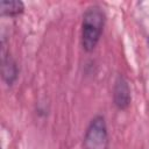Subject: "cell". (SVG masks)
Masks as SVG:
<instances>
[{"label":"cell","instance_id":"6da1fadb","mask_svg":"<svg viewBox=\"0 0 149 149\" xmlns=\"http://www.w3.org/2000/svg\"><path fill=\"white\" fill-rule=\"evenodd\" d=\"M106 22L104 9L98 5H92L83 14L80 26V44L84 51L91 52L100 41Z\"/></svg>","mask_w":149,"mask_h":149},{"label":"cell","instance_id":"7a4b0ae2","mask_svg":"<svg viewBox=\"0 0 149 149\" xmlns=\"http://www.w3.org/2000/svg\"><path fill=\"white\" fill-rule=\"evenodd\" d=\"M108 128L102 115H95L88 122L83 137V149H107Z\"/></svg>","mask_w":149,"mask_h":149},{"label":"cell","instance_id":"3957f363","mask_svg":"<svg viewBox=\"0 0 149 149\" xmlns=\"http://www.w3.org/2000/svg\"><path fill=\"white\" fill-rule=\"evenodd\" d=\"M132 102V93L128 80L119 74L113 85V104L119 111H126Z\"/></svg>","mask_w":149,"mask_h":149},{"label":"cell","instance_id":"277c9868","mask_svg":"<svg viewBox=\"0 0 149 149\" xmlns=\"http://www.w3.org/2000/svg\"><path fill=\"white\" fill-rule=\"evenodd\" d=\"M1 73H2V79L3 81L8 85L12 86L15 80L17 79L19 76V69L16 62L12 58V56L6 55L2 57L1 62Z\"/></svg>","mask_w":149,"mask_h":149},{"label":"cell","instance_id":"5b68a950","mask_svg":"<svg viewBox=\"0 0 149 149\" xmlns=\"http://www.w3.org/2000/svg\"><path fill=\"white\" fill-rule=\"evenodd\" d=\"M24 12V3L20 0H1L0 13L2 16L14 17Z\"/></svg>","mask_w":149,"mask_h":149}]
</instances>
